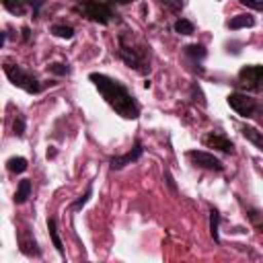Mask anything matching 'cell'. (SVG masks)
Wrapping results in <instances>:
<instances>
[{
  "mask_svg": "<svg viewBox=\"0 0 263 263\" xmlns=\"http://www.w3.org/2000/svg\"><path fill=\"white\" fill-rule=\"evenodd\" d=\"M74 12L82 14V16L88 18V21H95V23H99V25H107V23H111V18H113L111 4L105 2V0H80V2L74 6Z\"/></svg>",
  "mask_w": 263,
  "mask_h": 263,
  "instance_id": "3",
  "label": "cell"
},
{
  "mask_svg": "<svg viewBox=\"0 0 263 263\" xmlns=\"http://www.w3.org/2000/svg\"><path fill=\"white\" fill-rule=\"evenodd\" d=\"M2 70H4L6 78H8V80H10L14 86H18V88L27 90L29 95H37V92L41 90V82L37 80V76L29 74V72H27V70H23L21 66H14V64H4V66H2Z\"/></svg>",
  "mask_w": 263,
  "mask_h": 263,
  "instance_id": "4",
  "label": "cell"
},
{
  "mask_svg": "<svg viewBox=\"0 0 263 263\" xmlns=\"http://www.w3.org/2000/svg\"><path fill=\"white\" fill-rule=\"evenodd\" d=\"M88 80L97 86V90L101 92V97L105 99V103L123 119H138L140 117V105L136 101V97L119 82L109 78L107 74L101 72H90Z\"/></svg>",
  "mask_w": 263,
  "mask_h": 263,
  "instance_id": "1",
  "label": "cell"
},
{
  "mask_svg": "<svg viewBox=\"0 0 263 263\" xmlns=\"http://www.w3.org/2000/svg\"><path fill=\"white\" fill-rule=\"evenodd\" d=\"M43 4V0H27V6H31L33 8V16L37 18L39 16V6Z\"/></svg>",
  "mask_w": 263,
  "mask_h": 263,
  "instance_id": "26",
  "label": "cell"
},
{
  "mask_svg": "<svg viewBox=\"0 0 263 263\" xmlns=\"http://www.w3.org/2000/svg\"><path fill=\"white\" fill-rule=\"evenodd\" d=\"M158 4L164 6V8L171 10V12H179V10L183 8V0H158Z\"/></svg>",
  "mask_w": 263,
  "mask_h": 263,
  "instance_id": "24",
  "label": "cell"
},
{
  "mask_svg": "<svg viewBox=\"0 0 263 263\" xmlns=\"http://www.w3.org/2000/svg\"><path fill=\"white\" fill-rule=\"evenodd\" d=\"M249 216H251V220L259 226V210H251V214H249Z\"/></svg>",
  "mask_w": 263,
  "mask_h": 263,
  "instance_id": "28",
  "label": "cell"
},
{
  "mask_svg": "<svg viewBox=\"0 0 263 263\" xmlns=\"http://www.w3.org/2000/svg\"><path fill=\"white\" fill-rule=\"evenodd\" d=\"M175 31H177L179 35H191V33H193V23L187 21V18H179V21L175 23Z\"/></svg>",
  "mask_w": 263,
  "mask_h": 263,
  "instance_id": "20",
  "label": "cell"
},
{
  "mask_svg": "<svg viewBox=\"0 0 263 263\" xmlns=\"http://www.w3.org/2000/svg\"><path fill=\"white\" fill-rule=\"evenodd\" d=\"M240 132H242V136H245L249 142H253V144H255V148H257V150H263V134H261L257 127L245 125Z\"/></svg>",
  "mask_w": 263,
  "mask_h": 263,
  "instance_id": "11",
  "label": "cell"
},
{
  "mask_svg": "<svg viewBox=\"0 0 263 263\" xmlns=\"http://www.w3.org/2000/svg\"><path fill=\"white\" fill-rule=\"evenodd\" d=\"M47 72H51V74H55V76H66V74H70V68H68L66 64L53 62V64L47 66Z\"/></svg>",
  "mask_w": 263,
  "mask_h": 263,
  "instance_id": "23",
  "label": "cell"
},
{
  "mask_svg": "<svg viewBox=\"0 0 263 263\" xmlns=\"http://www.w3.org/2000/svg\"><path fill=\"white\" fill-rule=\"evenodd\" d=\"M25 129H27L25 115H16V117H14V123H12V132H14V136L23 138V136H25Z\"/></svg>",
  "mask_w": 263,
  "mask_h": 263,
  "instance_id": "21",
  "label": "cell"
},
{
  "mask_svg": "<svg viewBox=\"0 0 263 263\" xmlns=\"http://www.w3.org/2000/svg\"><path fill=\"white\" fill-rule=\"evenodd\" d=\"M183 53H185L187 58H191L193 62H197V60H203L208 51H205L203 45H197V43H195V45H187V47H183Z\"/></svg>",
  "mask_w": 263,
  "mask_h": 263,
  "instance_id": "17",
  "label": "cell"
},
{
  "mask_svg": "<svg viewBox=\"0 0 263 263\" xmlns=\"http://www.w3.org/2000/svg\"><path fill=\"white\" fill-rule=\"evenodd\" d=\"M55 156V148H51V150H47V158H53Z\"/></svg>",
  "mask_w": 263,
  "mask_h": 263,
  "instance_id": "31",
  "label": "cell"
},
{
  "mask_svg": "<svg viewBox=\"0 0 263 263\" xmlns=\"http://www.w3.org/2000/svg\"><path fill=\"white\" fill-rule=\"evenodd\" d=\"M90 195H92V185H88V187H86L84 195H80V197H78V199H76V201L70 205V210H72V212H78V210H80V208H82V205H84V203L90 199Z\"/></svg>",
  "mask_w": 263,
  "mask_h": 263,
  "instance_id": "22",
  "label": "cell"
},
{
  "mask_svg": "<svg viewBox=\"0 0 263 263\" xmlns=\"http://www.w3.org/2000/svg\"><path fill=\"white\" fill-rule=\"evenodd\" d=\"M2 6L14 16H23L27 12V0H2Z\"/></svg>",
  "mask_w": 263,
  "mask_h": 263,
  "instance_id": "13",
  "label": "cell"
},
{
  "mask_svg": "<svg viewBox=\"0 0 263 263\" xmlns=\"http://www.w3.org/2000/svg\"><path fill=\"white\" fill-rule=\"evenodd\" d=\"M27 166H29V162H27V158H23V156H12V158L6 160V168H8L10 173H25Z\"/></svg>",
  "mask_w": 263,
  "mask_h": 263,
  "instance_id": "16",
  "label": "cell"
},
{
  "mask_svg": "<svg viewBox=\"0 0 263 263\" xmlns=\"http://www.w3.org/2000/svg\"><path fill=\"white\" fill-rule=\"evenodd\" d=\"M119 43V58L125 62V66L134 68L138 74H148L150 72V45L140 39L134 31H125L117 35Z\"/></svg>",
  "mask_w": 263,
  "mask_h": 263,
  "instance_id": "2",
  "label": "cell"
},
{
  "mask_svg": "<svg viewBox=\"0 0 263 263\" xmlns=\"http://www.w3.org/2000/svg\"><path fill=\"white\" fill-rule=\"evenodd\" d=\"M187 158H189L195 166H199V168L216 171V173L224 171L222 160H220V158H216V156H214V154H210V152H203V150H189V152H187Z\"/></svg>",
  "mask_w": 263,
  "mask_h": 263,
  "instance_id": "8",
  "label": "cell"
},
{
  "mask_svg": "<svg viewBox=\"0 0 263 263\" xmlns=\"http://www.w3.org/2000/svg\"><path fill=\"white\" fill-rule=\"evenodd\" d=\"M218 226H220V214L216 208L210 210V234L216 242H220V234H218Z\"/></svg>",
  "mask_w": 263,
  "mask_h": 263,
  "instance_id": "18",
  "label": "cell"
},
{
  "mask_svg": "<svg viewBox=\"0 0 263 263\" xmlns=\"http://www.w3.org/2000/svg\"><path fill=\"white\" fill-rule=\"evenodd\" d=\"M113 2H117V4H127V2H134V0H113Z\"/></svg>",
  "mask_w": 263,
  "mask_h": 263,
  "instance_id": "32",
  "label": "cell"
},
{
  "mask_svg": "<svg viewBox=\"0 0 263 263\" xmlns=\"http://www.w3.org/2000/svg\"><path fill=\"white\" fill-rule=\"evenodd\" d=\"M142 152H144L142 142H136V144H134V148H132L129 152H125V154H121V156H113V158L109 160V166H111L113 171H119V168H123L125 164L136 162V160L142 156Z\"/></svg>",
  "mask_w": 263,
  "mask_h": 263,
  "instance_id": "10",
  "label": "cell"
},
{
  "mask_svg": "<svg viewBox=\"0 0 263 263\" xmlns=\"http://www.w3.org/2000/svg\"><path fill=\"white\" fill-rule=\"evenodd\" d=\"M16 240H18V249H21V253H23V255H27V257H33V255H35V257H39V255H41V251L37 249V242H35V236H33V232H31L29 224L18 222Z\"/></svg>",
  "mask_w": 263,
  "mask_h": 263,
  "instance_id": "7",
  "label": "cell"
},
{
  "mask_svg": "<svg viewBox=\"0 0 263 263\" xmlns=\"http://www.w3.org/2000/svg\"><path fill=\"white\" fill-rule=\"evenodd\" d=\"M29 35H31L29 27H23V39H29Z\"/></svg>",
  "mask_w": 263,
  "mask_h": 263,
  "instance_id": "29",
  "label": "cell"
},
{
  "mask_svg": "<svg viewBox=\"0 0 263 263\" xmlns=\"http://www.w3.org/2000/svg\"><path fill=\"white\" fill-rule=\"evenodd\" d=\"M261 80H263V66L253 64V66H245L238 72V84L245 86L247 90H261Z\"/></svg>",
  "mask_w": 263,
  "mask_h": 263,
  "instance_id": "6",
  "label": "cell"
},
{
  "mask_svg": "<svg viewBox=\"0 0 263 263\" xmlns=\"http://www.w3.org/2000/svg\"><path fill=\"white\" fill-rule=\"evenodd\" d=\"M203 144L210 146V148H216V150H220V152H226V154H232V152H234L232 140L226 138V136L220 134V132H212V134L203 136Z\"/></svg>",
  "mask_w": 263,
  "mask_h": 263,
  "instance_id": "9",
  "label": "cell"
},
{
  "mask_svg": "<svg viewBox=\"0 0 263 263\" xmlns=\"http://www.w3.org/2000/svg\"><path fill=\"white\" fill-rule=\"evenodd\" d=\"M49 31L55 35V37H62V39H72L74 37V29L70 27V25H51L49 27Z\"/></svg>",
  "mask_w": 263,
  "mask_h": 263,
  "instance_id": "19",
  "label": "cell"
},
{
  "mask_svg": "<svg viewBox=\"0 0 263 263\" xmlns=\"http://www.w3.org/2000/svg\"><path fill=\"white\" fill-rule=\"evenodd\" d=\"M47 230H49V238H51V242H53L55 251L64 257V255H66V251H64V245H62L60 234H58V230H55V220H53V218H49V220H47Z\"/></svg>",
  "mask_w": 263,
  "mask_h": 263,
  "instance_id": "14",
  "label": "cell"
},
{
  "mask_svg": "<svg viewBox=\"0 0 263 263\" xmlns=\"http://www.w3.org/2000/svg\"><path fill=\"white\" fill-rule=\"evenodd\" d=\"M242 6H249L253 10H263V0H238Z\"/></svg>",
  "mask_w": 263,
  "mask_h": 263,
  "instance_id": "25",
  "label": "cell"
},
{
  "mask_svg": "<svg viewBox=\"0 0 263 263\" xmlns=\"http://www.w3.org/2000/svg\"><path fill=\"white\" fill-rule=\"evenodd\" d=\"M29 195H31V181H29V179H23V181L18 183V187H16L14 201H16V203H25V201L29 199Z\"/></svg>",
  "mask_w": 263,
  "mask_h": 263,
  "instance_id": "15",
  "label": "cell"
},
{
  "mask_svg": "<svg viewBox=\"0 0 263 263\" xmlns=\"http://www.w3.org/2000/svg\"><path fill=\"white\" fill-rule=\"evenodd\" d=\"M245 27H255V18L249 14H236L228 21V29L236 31V29H245Z\"/></svg>",
  "mask_w": 263,
  "mask_h": 263,
  "instance_id": "12",
  "label": "cell"
},
{
  "mask_svg": "<svg viewBox=\"0 0 263 263\" xmlns=\"http://www.w3.org/2000/svg\"><path fill=\"white\" fill-rule=\"evenodd\" d=\"M4 41H6V33H4V31H0V47L4 45Z\"/></svg>",
  "mask_w": 263,
  "mask_h": 263,
  "instance_id": "30",
  "label": "cell"
},
{
  "mask_svg": "<svg viewBox=\"0 0 263 263\" xmlns=\"http://www.w3.org/2000/svg\"><path fill=\"white\" fill-rule=\"evenodd\" d=\"M226 101H228L230 109H234L240 117H255V111L259 107L257 99H253L247 92H230Z\"/></svg>",
  "mask_w": 263,
  "mask_h": 263,
  "instance_id": "5",
  "label": "cell"
},
{
  "mask_svg": "<svg viewBox=\"0 0 263 263\" xmlns=\"http://www.w3.org/2000/svg\"><path fill=\"white\" fill-rule=\"evenodd\" d=\"M164 179H166V183H168V187H171V189H173V191H175V189H177V187H175V181H173V175H171V173H168V171H166V173H164Z\"/></svg>",
  "mask_w": 263,
  "mask_h": 263,
  "instance_id": "27",
  "label": "cell"
}]
</instances>
